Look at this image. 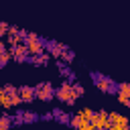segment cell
I'll list each match as a JSON object with an SVG mask.
<instances>
[{"instance_id":"277c9868","label":"cell","mask_w":130,"mask_h":130,"mask_svg":"<svg viewBox=\"0 0 130 130\" xmlns=\"http://www.w3.org/2000/svg\"><path fill=\"white\" fill-rule=\"evenodd\" d=\"M89 122H91L95 128H102V130H104V128H108V126H110L108 112H106V110H100V112H95V114L91 116V120H89Z\"/></svg>"},{"instance_id":"7a4b0ae2","label":"cell","mask_w":130,"mask_h":130,"mask_svg":"<svg viewBox=\"0 0 130 130\" xmlns=\"http://www.w3.org/2000/svg\"><path fill=\"white\" fill-rule=\"evenodd\" d=\"M35 98L37 100H41V102H49V100H53L55 98V89H53V85L51 83H39L37 87H35Z\"/></svg>"},{"instance_id":"5bb4252c","label":"cell","mask_w":130,"mask_h":130,"mask_svg":"<svg viewBox=\"0 0 130 130\" xmlns=\"http://www.w3.org/2000/svg\"><path fill=\"white\" fill-rule=\"evenodd\" d=\"M59 59H61L63 63H67V65H69V63L73 61V51H71V49H65V51L59 55Z\"/></svg>"},{"instance_id":"ac0fdd59","label":"cell","mask_w":130,"mask_h":130,"mask_svg":"<svg viewBox=\"0 0 130 130\" xmlns=\"http://www.w3.org/2000/svg\"><path fill=\"white\" fill-rule=\"evenodd\" d=\"M39 116L35 112H22V122H35Z\"/></svg>"},{"instance_id":"cb8c5ba5","label":"cell","mask_w":130,"mask_h":130,"mask_svg":"<svg viewBox=\"0 0 130 130\" xmlns=\"http://www.w3.org/2000/svg\"><path fill=\"white\" fill-rule=\"evenodd\" d=\"M2 93H4V89H2V87H0V95H2Z\"/></svg>"},{"instance_id":"8fae6325","label":"cell","mask_w":130,"mask_h":130,"mask_svg":"<svg viewBox=\"0 0 130 130\" xmlns=\"http://www.w3.org/2000/svg\"><path fill=\"white\" fill-rule=\"evenodd\" d=\"M47 61H49V55L47 53H41V55H32L30 57V63L32 65H45Z\"/></svg>"},{"instance_id":"3957f363","label":"cell","mask_w":130,"mask_h":130,"mask_svg":"<svg viewBox=\"0 0 130 130\" xmlns=\"http://www.w3.org/2000/svg\"><path fill=\"white\" fill-rule=\"evenodd\" d=\"M91 77H93V83H95L102 91H108V93H114V91H116V83H114L110 77H104V75H100V73H91Z\"/></svg>"},{"instance_id":"d4e9b609","label":"cell","mask_w":130,"mask_h":130,"mask_svg":"<svg viewBox=\"0 0 130 130\" xmlns=\"http://www.w3.org/2000/svg\"><path fill=\"white\" fill-rule=\"evenodd\" d=\"M104 130H106V128H104Z\"/></svg>"},{"instance_id":"ffe728a7","label":"cell","mask_w":130,"mask_h":130,"mask_svg":"<svg viewBox=\"0 0 130 130\" xmlns=\"http://www.w3.org/2000/svg\"><path fill=\"white\" fill-rule=\"evenodd\" d=\"M124 126H126V124H110L106 130H124Z\"/></svg>"},{"instance_id":"e0dca14e","label":"cell","mask_w":130,"mask_h":130,"mask_svg":"<svg viewBox=\"0 0 130 130\" xmlns=\"http://www.w3.org/2000/svg\"><path fill=\"white\" fill-rule=\"evenodd\" d=\"M10 59H12V55H10V51H8V49L0 51V67H2V65H6Z\"/></svg>"},{"instance_id":"603a6c76","label":"cell","mask_w":130,"mask_h":130,"mask_svg":"<svg viewBox=\"0 0 130 130\" xmlns=\"http://www.w3.org/2000/svg\"><path fill=\"white\" fill-rule=\"evenodd\" d=\"M6 49V45H4V41H2V37H0V51H4Z\"/></svg>"},{"instance_id":"52a82bcc","label":"cell","mask_w":130,"mask_h":130,"mask_svg":"<svg viewBox=\"0 0 130 130\" xmlns=\"http://www.w3.org/2000/svg\"><path fill=\"white\" fill-rule=\"evenodd\" d=\"M45 49H49V53H51L53 57H59L67 47H65L63 43H57V41H47V43H45Z\"/></svg>"},{"instance_id":"7c38bea8","label":"cell","mask_w":130,"mask_h":130,"mask_svg":"<svg viewBox=\"0 0 130 130\" xmlns=\"http://www.w3.org/2000/svg\"><path fill=\"white\" fill-rule=\"evenodd\" d=\"M51 114H53V118H57V120H59V122H63V124H67V122H69V114H65L63 110H53Z\"/></svg>"},{"instance_id":"4fadbf2b","label":"cell","mask_w":130,"mask_h":130,"mask_svg":"<svg viewBox=\"0 0 130 130\" xmlns=\"http://www.w3.org/2000/svg\"><path fill=\"white\" fill-rule=\"evenodd\" d=\"M69 122H71V126H73V128H77V130H79V128H81V126L85 124V120H83V118H81V116H79L77 112L73 114V118H71Z\"/></svg>"},{"instance_id":"9c48e42d","label":"cell","mask_w":130,"mask_h":130,"mask_svg":"<svg viewBox=\"0 0 130 130\" xmlns=\"http://www.w3.org/2000/svg\"><path fill=\"white\" fill-rule=\"evenodd\" d=\"M116 91H118V100H120L124 106H130V100H128L130 87H128V83H118V85H116Z\"/></svg>"},{"instance_id":"9a60e30c","label":"cell","mask_w":130,"mask_h":130,"mask_svg":"<svg viewBox=\"0 0 130 130\" xmlns=\"http://www.w3.org/2000/svg\"><path fill=\"white\" fill-rule=\"evenodd\" d=\"M10 124H12V118L6 116V114H2V116H0V130H8Z\"/></svg>"},{"instance_id":"2e32d148","label":"cell","mask_w":130,"mask_h":130,"mask_svg":"<svg viewBox=\"0 0 130 130\" xmlns=\"http://www.w3.org/2000/svg\"><path fill=\"white\" fill-rule=\"evenodd\" d=\"M77 114H79V116H81L85 122H89V120H91V116H93L95 112H93V110H89V108H83V110H79Z\"/></svg>"},{"instance_id":"5b68a950","label":"cell","mask_w":130,"mask_h":130,"mask_svg":"<svg viewBox=\"0 0 130 130\" xmlns=\"http://www.w3.org/2000/svg\"><path fill=\"white\" fill-rule=\"evenodd\" d=\"M6 49L10 51V55H12L14 61H26V59H28V55H26V45H24V43L14 45V47H6Z\"/></svg>"},{"instance_id":"30bf717a","label":"cell","mask_w":130,"mask_h":130,"mask_svg":"<svg viewBox=\"0 0 130 130\" xmlns=\"http://www.w3.org/2000/svg\"><path fill=\"white\" fill-rule=\"evenodd\" d=\"M108 120H110V124H128V118L120 116L116 112H108Z\"/></svg>"},{"instance_id":"7402d4cb","label":"cell","mask_w":130,"mask_h":130,"mask_svg":"<svg viewBox=\"0 0 130 130\" xmlns=\"http://www.w3.org/2000/svg\"><path fill=\"white\" fill-rule=\"evenodd\" d=\"M93 128H95V126H93L91 122H85V124H83V126H81L79 130H93Z\"/></svg>"},{"instance_id":"8992f818","label":"cell","mask_w":130,"mask_h":130,"mask_svg":"<svg viewBox=\"0 0 130 130\" xmlns=\"http://www.w3.org/2000/svg\"><path fill=\"white\" fill-rule=\"evenodd\" d=\"M24 45H26V55H30V57L45 53V43H43L41 39H37V41H26Z\"/></svg>"},{"instance_id":"ba28073f","label":"cell","mask_w":130,"mask_h":130,"mask_svg":"<svg viewBox=\"0 0 130 130\" xmlns=\"http://www.w3.org/2000/svg\"><path fill=\"white\" fill-rule=\"evenodd\" d=\"M18 98H20V102H32L35 100V87H30V85L18 87Z\"/></svg>"},{"instance_id":"d6986e66","label":"cell","mask_w":130,"mask_h":130,"mask_svg":"<svg viewBox=\"0 0 130 130\" xmlns=\"http://www.w3.org/2000/svg\"><path fill=\"white\" fill-rule=\"evenodd\" d=\"M71 89H73V93H75L77 98H79V95H83V91H85V89H83V85H79V83H73V85H71Z\"/></svg>"},{"instance_id":"44dd1931","label":"cell","mask_w":130,"mask_h":130,"mask_svg":"<svg viewBox=\"0 0 130 130\" xmlns=\"http://www.w3.org/2000/svg\"><path fill=\"white\" fill-rule=\"evenodd\" d=\"M12 122H14V124H20V122H22V112H18V114L12 118Z\"/></svg>"},{"instance_id":"6da1fadb","label":"cell","mask_w":130,"mask_h":130,"mask_svg":"<svg viewBox=\"0 0 130 130\" xmlns=\"http://www.w3.org/2000/svg\"><path fill=\"white\" fill-rule=\"evenodd\" d=\"M55 98H59L61 102H65L67 106H73L75 104V100H77V95L73 93V89H71V83L69 81H63L61 83V87L55 91Z\"/></svg>"}]
</instances>
